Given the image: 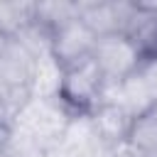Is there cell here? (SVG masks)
Listing matches in <instances>:
<instances>
[{"instance_id": "1", "label": "cell", "mask_w": 157, "mask_h": 157, "mask_svg": "<svg viewBox=\"0 0 157 157\" xmlns=\"http://www.w3.org/2000/svg\"><path fill=\"white\" fill-rule=\"evenodd\" d=\"M74 115L59 103V98H39L34 96L12 120V130L17 135H25L42 147L52 150L54 145L61 142L66 128L71 125Z\"/></svg>"}, {"instance_id": "2", "label": "cell", "mask_w": 157, "mask_h": 157, "mask_svg": "<svg viewBox=\"0 0 157 157\" xmlns=\"http://www.w3.org/2000/svg\"><path fill=\"white\" fill-rule=\"evenodd\" d=\"M103 93H105V78L93 64V59L61 69L56 98L74 118L88 115L98 103H103Z\"/></svg>"}, {"instance_id": "3", "label": "cell", "mask_w": 157, "mask_h": 157, "mask_svg": "<svg viewBox=\"0 0 157 157\" xmlns=\"http://www.w3.org/2000/svg\"><path fill=\"white\" fill-rule=\"evenodd\" d=\"M91 59L98 66V71L103 74L105 83H120V81L130 78L132 74L140 71V66L145 61L137 44L130 37L120 34V32L101 37L96 42V49H93Z\"/></svg>"}, {"instance_id": "4", "label": "cell", "mask_w": 157, "mask_h": 157, "mask_svg": "<svg viewBox=\"0 0 157 157\" xmlns=\"http://www.w3.org/2000/svg\"><path fill=\"white\" fill-rule=\"evenodd\" d=\"M96 42H98V37L83 25L81 17H76V20L59 25L56 29H52L49 56L59 69H69L81 61H88L93 56Z\"/></svg>"}, {"instance_id": "5", "label": "cell", "mask_w": 157, "mask_h": 157, "mask_svg": "<svg viewBox=\"0 0 157 157\" xmlns=\"http://www.w3.org/2000/svg\"><path fill=\"white\" fill-rule=\"evenodd\" d=\"M88 125H91V132L96 137V142L105 150H120L128 145V137H130V130H132V123L135 118L120 108L118 103H98L88 115Z\"/></svg>"}, {"instance_id": "6", "label": "cell", "mask_w": 157, "mask_h": 157, "mask_svg": "<svg viewBox=\"0 0 157 157\" xmlns=\"http://www.w3.org/2000/svg\"><path fill=\"white\" fill-rule=\"evenodd\" d=\"M128 2H78V17L101 39L123 32Z\"/></svg>"}, {"instance_id": "7", "label": "cell", "mask_w": 157, "mask_h": 157, "mask_svg": "<svg viewBox=\"0 0 157 157\" xmlns=\"http://www.w3.org/2000/svg\"><path fill=\"white\" fill-rule=\"evenodd\" d=\"M76 17H78V2H69V0L34 2V10H32V20L39 22L42 27H47L49 32L69 20H76Z\"/></svg>"}, {"instance_id": "8", "label": "cell", "mask_w": 157, "mask_h": 157, "mask_svg": "<svg viewBox=\"0 0 157 157\" xmlns=\"http://www.w3.org/2000/svg\"><path fill=\"white\" fill-rule=\"evenodd\" d=\"M34 2H0V34L15 37L27 22H32Z\"/></svg>"}, {"instance_id": "9", "label": "cell", "mask_w": 157, "mask_h": 157, "mask_svg": "<svg viewBox=\"0 0 157 157\" xmlns=\"http://www.w3.org/2000/svg\"><path fill=\"white\" fill-rule=\"evenodd\" d=\"M140 76L145 78L147 88L152 91V96H155V101H157V56H147V59L142 61Z\"/></svg>"}, {"instance_id": "10", "label": "cell", "mask_w": 157, "mask_h": 157, "mask_svg": "<svg viewBox=\"0 0 157 157\" xmlns=\"http://www.w3.org/2000/svg\"><path fill=\"white\" fill-rule=\"evenodd\" d=\"M0 157H17V145L10 125H0Z\"/></svg>"}, {"instance_id": "11", "label": "cell", "mask_w": 157, "mask_h": 157, "mask_svg": "<svg viewBox=\"0 0 157 157\" xmlns=\"http://www.w3.org/2000/svg\"><path fill=\"white\" fill-rule=\"evenodd\" d=\"M0 125H7V123H5V118H2V108H0Z\"/></svg>"}]
</instances>
